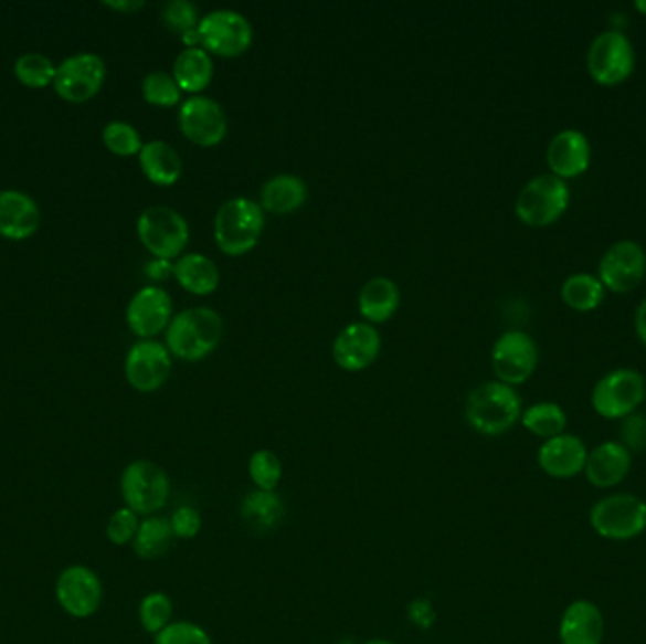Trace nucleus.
Segmentation results:
<instances>
[{"instance_id":"6e6552de","label":"nucleus","mask_w":646,"mask_h":644,"mask_svg":"<svg viewBox=\"0 0 646 644\" xmlns=\"http://www.w3.org/2000/svg\"><path fill=\"white\" fill-rule=\"evenodd\" d=\"M645 398V377L635 369H616L597 380L592 391V407L607 420H624L635 414Z\"/></svg>"},{"instance_id":"7ed1b4c3","label":"nucleus","mask_w":646,"mask_h":644,"mask_svg":"<svg viewBox=\"0 0 646 644\" xmlns=\"http://www.w3.org/2000/svg\"><path fill=\"white\" fill-rule=\"evenodd\" d=\"M265 212L262 204L246 197L223 202L214 218V241L223 254L231 257L252 252L262 239Z\"/></svg>"},{"instance_id":"393cba45","label":"nucleus","mask_w":646,"mask_h":644,"mask_svg":"<svg viewBox=\"0 0 646 644\" xmlns=\"http://www.w3.org/2000/svg\"><path fill=\"white\" fill-rule=\"evenodd\" d=\"M399 305H401V292L398 284L385 276H374L359 292V314L371 326L384 324L393 318V314L399 310Z\"/></svg>"},{"instance_id":"37998d69","label":"nucleus","mask_w":646,"mask_h":644,"mask_svg":"<svg viewBox=\"0 0 646 644\" xmlns=\"http://www.w3.org/2000/svg\"><path fill=\"white\" fill-rule=\"evenodd\" d=\"M146 273H148L151 281H167L170 274L174 273V265H172V261L153 260L146 265Z\"/></svg>"},{"instance_id":"e433bc0d","label":"nucleus","mask_w":646,"mask_h":644,"mask_svg":"<svg viewBox=\"0 0 646 644\" xmlns=\"http://www.w3.org/2000/svg\"><path fill=\"white\" fill-rule=\"evenodd\" d=\"M103 140L114 156L133 157L142 150V138L133 125L125 122H112L103 130Z\"/></svg>"},{"instance_id":"de8ad7c7","label":"nucleus","mask_w":646,"mask_h":644,"mask_svg":"<svg viewBox=\"0 0 646 644\" xmlns=\"http://www.w3.org/2000/svg\"><path fill=\"white\" fill-rule=\"evenodd\" d=\"M635 8H637L643 15H646V0H637V2H635Z\"/></svg>"},{"instance_id":"b1692460","label":"nucleus","mask_w":646,"mask_h":644,"mask_svg":"<svg viewBox=\"0 0 646 644\" xmlns=\"http://www.w3.org/2000/svg\"><path fill=\"white\" fill-rule=\"evenodd\" d=\"M138 161L144 176L159 188H170L182 178V157L163 140L144 144L142 150L138 154Z\"/></svg>"},{"instance_id":"9d476101","label":"nucleus","mask_w":646,"mask_h":644,"mask_svg":"<svg viewBox=\"0 0 646 644\" xmlns=\"http://www.w3.org/2000/svg\"><path fill=\"white\" fill-rule=\"evenodd\" d=\"M197 33L201 46L220 57H239L248 52L254 42V29L246 15L235 10H214L199 21Z\"/></svg>"},{"instance_id":"9b49d317","label":"nucleus","mask_w":646,"mask_h":644,"mask_svg":"<svg viewBox=\"0 0 646 644\" xmlns=\"http://www.w3.org/2000/svg\"><path fill=\"white\" fill-rule=\"evenodd\" d=\"M539 363L536 340L523 331L502 332L491 348V367L497 380L507 386L528 382Z\"/></svg>"},{"instance_id":"2eb2a0df","label":"nucleus","mask_w":646,"mask_h":644,"mask_svg":"<svg viewBox=\"0 0 646 644\" xmlns=\"http://www.w3.org/2000/svg\"><path fill=\"white\" fill-rule=\"evenodd\" d=\"M103 582L89 567L71 566L60 574L55 598L61 609L74 619H89L103 605Z\"/></svg>"},{"instance_id":"f3484780","label":"nucleus","mask_w":646,"mask_h":644,"mask_svg":"<svg viewBox=\"0 0 646 644\" xmlns=\"http://www.w3.org/2000/svg\"><path fill=\"white\" fill-rule=\"evenodd\" d=\"M380 346L382 339L374 326L367 321H356L337 335L333 342L335 363L342 371H366L379 358Z\"/></svg>"},{"instance_id":"ea45409f","label":"nucleus","mask_w":646,"mask_h":644,"mask_svg":"<svg viewBox=\"0 0 646 644\" xmlns=\"http://www.w3.org/2000/svg\"><path fill=\"white\" fill-rule=\"evenodd\" d=\"M138 527H140V516L133 513L131 508L121 507L108 518L106 524V537L112 545L125 547L137 537Z\"/></svg>"},{"instance_id":"79ce46f5","label":"nucleus","mask_w":646,"mask_h":644,"mask_svg":"<svg viewBox=\"0 0 646 644\" xmlns=\"http://www.w3.org/2000/svg\"><path fill=\"white\" fill-rule=\"evenodd\" d=\"M621 436L622 444H624L632 454H635V452H643V450L646 448V416L635 412L632 416L624 418Z\"/></svg>"},{"instance_id":"412c9836","label":"nucleus","mask_w":646,"mask_h":644,"mask_svg":"<svg viewBox=\"0 0 646 644\" xmlns=\"http://www.w3.org/2000/svg\"><path fill=\"white\" fill-rule=\"evenodd\" d=\"M632 456L634 454L618 441L597 444L594 450L587 452L584 476L595 488H614L629 475L634 463Z\"/></svg>"},{"instance_id":"39448f33","label":"nucleus","mask_w":646,"mask_h":644,"mask_svg":"<svg viewBox=\"0 0 646 644\" xmlns=\"http://www.w3.org/2000/svg\"><path fill=\"white\" fill-rule=\"evenodd\" d=\"M590 526L603 539H637L646 529V503L632 494L607 495L590 510Z\"/></svg>"},{"instance_id":"a18cd8bd","label":"nucleus","mask_w":646,"mask_h":644,"mask_svg":"<svg viewBox=\"0 0 646 644\" xmlns=\"http://www.w3.org/2000/svg\"><path fill=\"white\" fill-rule=\"evenodd\" d=\"M635 331L639 335L640 342L646 346V299L640 303L635 313Z\"/></svg>"},{"instance_id":"4c0bfd02","label":"nucleus","mask_w":646,"mask_h":644,"mask_svg":"<svg viewBox=\"0 0 646 644\" xmlns=\"http://www.w3.org/2000/svg\"><path fill=\"white\" fill-rule=\"evenodd\" d=\"M161 20L165 27L169 29L170 33L178 34L182 39L183 34L197 31L199 27V12H197L195 4H191L188 0H170L167 2L161 12Z\"/></svg>"},{"instance_id":"1a4fd4ad","label":"nucleus","mask_w":646,"mask_h":644,"mask_svg":"<svg viewBox=\"0 0 646 644\" xmlns=\"http://www.w3.org/2000/svg\"><path fill=\"white\" fill-rule=\"evenodd\" d=\"M586 68L601 85H618L635 71L632 40L621 31H603L587 47Z\"/></svg>"},{"instance_id":"f03ea898","label":"nucleus","mask_w":646,"mask_h":644,"mask_svg":"<svg viewBox=\"0 0 646 644\" xmlns=\"http://www.w3.org/2000/svg\"><path fill=\"white\" fill-rule=\"evenodd\" d=\"M223 337V321L220 314L195 306L170 319L167 327V350L183 361H201L220 346Z\"/></svg>"},{"instance_id":"c85d7f7f","label":"nucleus","mask_w":646,"mask_h":644,"mask_svg":"<svg viewBox=\"0 0 646 644\" xmlns=\"http://www.w3.org/2000/svg\"><path fill=\"white\" fill-rule=\"evenodd\" d=\"M214 76V61L204 47H186L172 66V78L182 92L199 95L209 87Z\"/></svg>"},{"instance_id":"c03bdc74","label":"nucleus","mask_w":646,"mask_h":644,"mask_svg":"<svg viewBox=\"0 0 646 644\" xmlns=\"http://www.w3.org/2000/svg\"><path fill=\"white\" fill-rule=\"evenodd\" d=\"M106 8L116 10V12H137L140 8H144L142 0H108L105 2Z\"/></svg>"},{"instance_id":"a19ab883","label":"nucleus","mask_w":646,"mask_h":644,"mask_svg":"<svg viewBox=\"0 0 646 644\" xmlns=\"http://www.w3.org/2000/svg\"><path fill=\"white\" fill-rule=\"evenodd\" d=\"M169 520L170 526H172V534L177 539H195L197 535L201 534V529H203L201 513L197 508L188 507V505L178 507Z\"/></svg>"},{"instance_id":"ddd939ff","label":"nucleus","mask_w":646,"mask_h":644,"mask_svg":"<svg viewBox=\"0 0 646 644\" xmlns=\"http://www.w3.org/2000/svg\"><path fill=\"white\" fill-rule=\"evenodd\" d=\"M178 125L183 137L203 148H212L227 135V116L214 98L193 95L186 98L178 112Z\"/></svg>"},{"instance_id":"f257e3e1","label":"nucleus","mask_w":646,"mask_h":644,"mask_svg":"<svg viewBox=\"0 0 646 644\" xmlns=\"http://www.w3.org/2000/svg\"><path fill=\"white\" fill-rule=\"evenodd\" d=\"M522 399L512 386L499 380L484 382L465 401V418L473 430L486 436L509 433L522 418Z\"/></svg>"},{"instance_id":"c9c22d12","label":"nucleus","mask_w":646,"mask_h":644,"mask_svg":"<svg viewBox=\"0 0 646 644\" xmlns=\"http://www.w3.org/2000/svg\"><path fill=\"white\" fill-rule=\"evenodd\" d=\"M142 95L146 103L159 108H172L180 103L182 89L178 87L172 74L163 71L150 72L142 82Z\"/></svg>"},{"instance_id":"72a5a7b5","label":"nucleus","mask_w":646,"mask_h":644,"mask_svg":"<svg viewBox=\"0 0 646 644\" xmlns=\"http://www.w3.org/2000/svg\"><path fill=\"white\" fill-rule=\"evenodd\" d=\"M13 72H15V78L20 80L25 87L42 89V87L53 84L57 66L53 65L52 59L46 57V55L25 53L15 61Z\"/></svg>"},{"instance_id":"dca6fc26","label":"nucleus","mask_w":646,"mask_h":644,"mask_svg":"<svg viewBox=\"0 0 646 644\" xmlns=\"http://www.w3.org/2000/svg\"><path fill=\"white\" fill-rule=\"evenodd\" d=\"M172 372V358L167 346L156 340H142L133 346L125 359V378L140 393L163 388Z\"/></svg>"},{"instance_id":"49530a36","label":"nucleus","mask_w":646,"mask_h":644,"mask_svg":"<svg viewBox=\"0 0 646 644\" xmlns=\"http://www.w3.org/2000/svg\"><path fill=\"white\" fill-rule=\"evenodd\" d=\"M363 644H395L393 643V641H390V638H369V641H366V643Z\"/></svg>"},{"instance_id":"f704fd0d","label":"nucleus","mask_w":646,"mask_h":644,"mask_svg":"<svg viewBox=\"0 0 646 644\" xmlns=\"http://www.w3.org/2000/svg\"><path fill=\"white\" fill-rule=\"evenodd\" d=\"M248 475L250 481L254 482L255 489L276 492L284 475L280 457L271 450H257L250 457Z\"/></svg>"},{"instance_id":"7c9ffc66","label":"nucleus","mask_w":646,"mask_h":644,"mask_svg":"<svg viewBox=\"0 0 646 644\" xmlns=\"http://www.w3.org/2000/svg\"><path fill=\"white\" fill-rule=\"evenodd\" d=\"M605 286L594 274H571L562 284V299L569 308L579 313H590L605 299Z\"/></svg>"},{"instance_id":"4be33fe9","label":"nucleus","mask_w":646,"mask_h":644,"mask_svg":"<svg viewBox=\"0 0 646 644\" xmlns=\"http://www.w3.org/2000/svg\"><path fill=\"white\" fill-rule=\"evenodd\" d=\"M605 637V619L600 606L576 599L563 611L560 620V643L562 644H601Z\"/></svg>"},{"instance_id":"a878e982","label":"nucleus","mask_w":646,"mask_h":644,"mask_svg":"<svg viewBox=\"0 0 646 644\" xmlns=\"http://www.w3.org/2000/svg\"><path fill=\"white\" fill-rule=\"evenodd\" d=\"M308 189L303 178L295 175H278L263 183L260 204L271 214H294L307 202Z\"/></svg>"},{"instance_id":"5701e85b","label":"nucleus","mask_w":646,"mask_h":644,"mask_svg":"<svg viewBox=\"0 0 646 644\" xmlns=\"http://www.w3.org/2000/svg\"><path fill=\"white\" fill-rule=\"evenodd\" d=\"M40 228L39 204L21 191H0V236L23 241Z\"/></svg>"},{"instance_id":"4468645a","label":"nucleus","mask_w":646,"mask_h":644,"mask_svg":"<svg viewBox=\"0 0 646 644\" xmlns=\"http://www.w3.org/2000/svg\"><path fill=\"white\" fill-rule=\"evenodd\" d=\"M597 278L613 293L632 292L646 274V254L639 242L618 241L607 247L597 267Z\"/></svg>"},{"instance_id":"473e14b6","label":"nucleus","mask_w":646,"mask_h":644,"mask_svg":"<svg viewBox=\"0 0 646 644\" xmlns=\"http://www.w3.org/2000/svg\"><path fill=\"white\" fill-rule=\"evenodd\" d=\"M172 614H174V603L165 592H151L144 595L140 605H138V620L144 627V632L151 633L156 637L157 633L163 632L167 625L172 624Z\"/></svg>"},{"instance_id":"6ab92c4d","label":"nucleus","mask_w":646,"mask_h":644,"mask_svg":"<svg viewBox=\"0 0 646 644\" xmlns=\"http://www.w3.org/2000/svg\"><path fill=\"white\" fill-rule=\"evenodd\" d=\"M586 460V444L579 436L569 433L544 441L537 452V463L542 473L558 481H568L584 473Z\"/></svg>"},{"instance_id":"20e7f679","label":"nucleus","mask_w":646,"mask_h":644,"mask_svg":"<svg viewBox=\"0 0 646 644\" xmlns=\"http://www.w3.org/2000/svg\"><path fill=\"white\" fill-rule=\"evenodd\" d=\"M569 201L571 189L565 180L554 175H539L516 197L515 212L529 228H547L562 218Z\"/></svg>"},{"instance_id":"58836bf2","label":"nucleus","mask_w":646,"mask_h":644,"mask_svg":"<svg viewBox=\"0 0 646 644\" xmlns=\"http://www.w3.org/2000/svg\"><path fill=\"white\" fill-rule=\"evenodd\" d=\"M153 644H214L203 625L195 622H172L156 635Z\"/></svg>"},{"instance_id":"cd10ccee","label":"nucleus","mask_w":646,"mask_h":644,"mask_svg":"<svg viewBox=\"0 0 646 644\" xmlns=\"http://www.w3.org/2000/svg\"><path fill=\"white\" fill-rule=\"evenodd\" d=\"M172 274L186 292L199 297H206L220 286V268L203 254L180 255Z\"/></svg>"},{"instance_id":"0eeeda50","label":"nucleus","mask_w":646,"mask_h":644,"mask_svg":"<svg viewBox=\"0 0 646 644\" xmlns=\"http://www.w3.org/2000/svg\"><path fill=\"white\" fill-rule=\"evenodd\" d=\"M138 239L156 260L180 257L190 242V225L169 207H151L138 215Z\"/></svg>"},{"instance_id":"a211bd4d","label":"nucleus","mask_w":646,"mask_h":644,"mask_svg":"<svg viewBox=\"0 0 646 644\" xmlns=\"http://www.w3.org/2000/svg\"><path fill=\"white\" fill-rule=\"evenodd\" d=\"M172 299L163 287L148 286L135 293L127 306V326L140 339L150 340L169 327Z\"/></svg>"},{"instance_id":"bb28decb","label":"nucleus","mask_w":646,"mask_h":644,"mask_svg":"<svg viewBox=\"0 0 646 644\" xmlns=\"http://www.w3.org/2000/svg\"><path fill=\"white\" fill-rule=\"evenodd\" d=\"M286 507L276 492L252 489L242 497L241 518L254 534H268L280 526Z\"/></svg>"},{"instance_id":"f8f14e48","label":"nucleus","mask_w":646,"mask_h":644,"mask_svg":"<svg viewBox=\"0 0 646 644\" xmlns=\"http://www.w3.org/2000/svg\"><path fill=\"white\" fill-rule=\"evenodd\" d=\"M105 80V61L95 53H78L57 66L53 87L68 103H85L100 92Z\"/></svg>"},{"instance_id":"2f4dec72","label":"nucleus","mask_w":646,"mask_h":644,"mask_svg":"<svg viewBox=\"0 0 646 644\" xmlns=\"http://www.w3.org/2000/svg\"><path fill=\"white\" fill-rule=\"evenodd\" d=\"M523 427L531 435L541 436L544 441L562 435L568 427V414L558 403L542 401V403L531 404L529 409L523 410L520 418Z\"/></svg>"},{"instance_id":"423d86ee","label":"nucleus","mask_w":646,"mask_h":644,"mask_svg":"<svg viewBox=\"0 0 646 644\" xmlns=\"http://www.w3.org/2000/svg\"><path fill=\"white\" fill-rule=\"evenodd\" d=\"M119 489L125 507L144 518L156 516L169 502V475L157 463L138 460L125 467Z\"/></svg>"},{"instance_id":"c756f323","label":"nucleus","mask_w":646,"mask_h":644,"mask_svg":"<svg viewBox=\"0 0 646 644\" xmlns=\"http://www.w3.org/2000/svg\"><path fill=\"white\" fill-rule=\"evenodd\" d=\"M177 539L172 534L169 518L163 516H148L140 521L137 537L133 540V550L142 560H157L169 552L172 540Z\"/></svg>"},{"instance_id":"aec40b11","label":"nucleus","mask_w":646,"mask_h":644,"mask_svg":"<svg viewBox=\"0 0 646 644\" xmlns=\"http://www.w3.org/2000/svg\"><path fill=\"white\" fill-rule=\"evenodd\" d=\"M547 163L552 170L550 175L558 176L562 180L584 175L592 163V144L582 130H560L550 140Z\"/></svg>"}]
</instances>
